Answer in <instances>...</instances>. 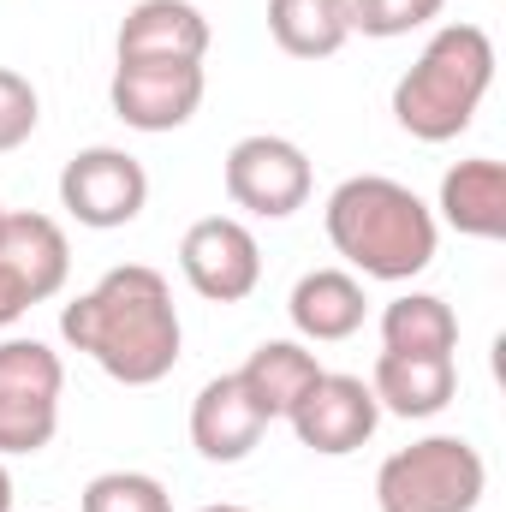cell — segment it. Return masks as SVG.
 Segmentation results:
<instances>
[{
  "label": "cell",
  "instance_id": "cell-1",
  "mask_svg": "<svg viewBox=\"0 0 506 512\" xmlns=\"http://www.w3.org/2000/svg\"><path fill=\"white\" fill-rule=\"evenodd\" d=\"M60 334L72 352H84L102 376L126 387H155L173 376L185 328L173 310V286L149 262L108 268L84 298L60 310Z\"/></svg>",
  "mask_w": 506,
  "mask_h": 512
},
{
  "label": "cell",
  "instance_id": "cell-2",
  "mask_svg": "<svg viewBox=\"0 0 506 512\" xmlns=\"http://www.w3.org/2000/svg\"><path fill=\"white\" fill-rule=\"evenodd\" d=\"M322 221H328V245L364 280H387V286L417 280L441 245L429 203L387 173H358V179L334 185Z\"/></svg>",
  "mask_w": 506,
  "mask_h": 512
},
{
  "label": "cell",
  "instance_id": "cell-3",
  "mask_svg": "<svg viewBox=\"0 0 506 512\" xmlns=\"http://www.w3.org/2000/svg\"><path fill=\"white\" fill-rule=\"evenodd\" d=\"M495 84V42L483 24H441L411 72L393 84V120L417 143H453Z\"/></svg>",
  "mask_w": 506,
  "mask_h": 512
},
{
  "label": "cell",
  "instance_id": "cell-4",
  "mask_svg": "<svg viewBox=\"0 0 506 512\" xmlns=\"http://www.w3.org/2000/svg\"><path fill=\"white\" fill-rule=\"evenodd\" d=\"M489 489V465L465 435H423L381 459L376 507L381 512H477Z\"/></svg>",
  "mask_w": 506,
  "mask_h": 512
},
{
  "label": "cell",
  "instance_id": "cell-5",
  "mask_svg": "<svg viewBox=\"0 0 506 512\" xmlns=\"http://www.w3.org/2000/svg\"><path fill=\"white\" fill-rule=\"evenodd\" d=\"M60 352L42 340H0V453H42L60 429Z\"/></svg>",
  "mask_w": 506,
  "mask_h": 512
},
{
  "label": "cell",
  "instance_id": "cell-6",
  "mask_svg": "<svg viewBox=\"0 0 506 512\" xmlns=\"http://www.w3.org/2000/svg\"><path fill=\"white\" fill-rule=\"evenodd\" d=\"M227 197L233 209H245L256 221H286L310 203V155L292 143V137H274V131H251L227 149Z\"/></svg>",
  "mask_w": 506,
  "mask_h": 512
},
{
  "label": "cell",
  "instance_id": "cell-7",
  "mask_svg": "<svg viewBox=\"0 0 506 512\" xmlns=\"http://www.w3.org/2000/svg\"><path fill=\"white\" fill-rule=\"evenodd\" d=\"M143 203H149V173L137 155L114 149V143H90L60 167V209L90 233L131 227L143 215Z\"/></svg>",
  "mask_w": 506,
  "mask_h": 512
},
{
  "label": "cell",
  "instance_id": "cell-8",
  "mask_svg": "<svg viewBox=\"0 0 506 512\" xmlns=\"http://www.w3.org/2000/svg\"><path fill=\"white\" fill-rule=\"evenodd\" d=\"M203 90H209L203 60H120L108 102H114V120L161 137V131L191 126V114L203 108Z\"/></svg>",
  "mask_w": 506,
  "mask_h": 512
},
{
  "label": "cell",
  "instance_id": "cell-9",
  "mask_svg": "<svg viewBox=\"0 0 506 512\" xmlns=\"http://www.w3.org/2000/svg\"><path fill=\"white\" fill-rule=\"evenodd\" d=\"M179 268L197 298L209 304H239L262 280V245L239 215H203L179 239Z\"/></svg>",
  "mask_w": 506,
  "mask_h": 512
},
{
  "label": "cell",
  "instance_id": "cell-10",
  "mask_svg": "<svg viewBox=\"0 0 506 512\" xmlns=\"http://www.w3.org/2000/svg\"><path fill=\"white\" fill-rule=\"evenodd\" d=\"M286 423H292V435L310 447V453H322V459H346V453H358L370 435H376L381 423V405L370 382L364 376H316L310 393L286 411Z\"/></svg>",
  "mask_w": 506,
  "mask_h": 512
},
{
  "label": "cell",
  "instance_id": "cell-11",
  "mask_svg": "<svg viewBox=\"0 0 506 512\" xmlns=\"http://www.w3.org/2000/svg\"><path fill=\"white\" fill-rule=\"evenodd\" d=\"M262 429H268V417L251 405V393L239 387V376H215V382H203V393L191 399V447L209 465L251 459Z\"/></svg>",
  "mask_w": 506,
  "mask_h": 512
},
{
  "label": "cell",
  "instance_id": "cell-12",
  "mask_svg": "<svg viewBox=\"0 0 506 512\" xmlns=\"http://www.w3.org/2000/svg\"><path fill=\"white\" fill-rule=\"evenodd\" d=\"M364 280L352 274V268H310L298 286H292V298H286V316H292V328L304 334V340H316V346H334V340H352L358 328H364Z\"/></svg>",
  "mask_w": 506,
  "mask_h": 512
},
{
  "label": "cell",
  "instance_id": "cell-13",
  "mask_svg": "<svg viewBox=\"0 0 506 512\" xmlns=\"http://www.w3.org/2000/svg\"><path fill=\"white\" fill-rule=\"evenodd\" d=\"M0 262H6V274L30 292V304H42V298H54L60 286H66V274H72V245H66V233H60V221L54 215H6L0 221Z\"/></svg>",
  "mask_w": 506,
  "mask_h": 512
},
{
  "label": "cell",
  "instance_id": "cell-14",
  "mask_svg": "<svg viewBox=\"0 0 506 512\" xmlns=\"http://www.w3.org/2000/svg\"><path fill=\"white\" fill-rule=\"evenodd\" d=\"M209 18L191 0H137L120 24V60H203Z\"/></svg>",
  "mask_w": 506,
  "mask_h": 512
},
{
  "label": "cell",
  "instance_id": "cell-15",
  "mask_svg": "<svg viewBox=\"0 0 506 512\" xmlns=\"http://www.w3.org/2000/svg\"><path fill=\"white\" fill-rule=\"evenodd\" d=\"M381 411L393 417H435L453 405L459 393V364L453 358H411V352H381L376 376H370Z\"/></svg>",
  "mask_w": 506,
  "mask_h": 512
},
{
  "label": "cell",
  "instance_id": "cell-16",
  "mask_svg": "<svg viewBox=\"0 0 506 512\" xmlns=\"http://www.w3.org/2000/svg\"><path fill=\"white\" fill-rule=\"evenodd\" d=\"M441 215L465 239H506V167L495 155H471L441 179Z\"/></svg>",
  "mask_w": 506,
  "mask_h": 512
},
{
  "label": "cell",
  "instance_id": "cell-17",
  "mask_svg": "<svg viewBox=\"0 0 506 512\" xmlns=\"http://www.w3.org/2000/svg\"><path fill=\"white\" fill-rule=\"evenodd\" d=\"M233 376L251 393L256 411L274 423V417H286V411L310 393V382L322 376V364H316V352L298 346V340H262L251 358H245V370H233Z\"/></svg>",
  "mask_w": 506,
  "mask_h": 512
},
{
  "label": "cell",
  "instance_id": "cell-18",
  "mask_svg": "<svg viewBox=\"0 0 506 512\" xmlns=\"http://www.w3.org/2000/svg\"><path fill=\"white\" fill-rule=\"evenodd\" d=\"M459 346V316L435 292H399L381 310V352H411V358H453Z\"/></svg>",
  "mask_w": 506,
  "mask_h": 512
},
{
  "label": "cell",
  "instance_id": "cell-19",
  "mask_svg": "<svg viewBox=\"0 0 506 512\" xmlns=\"http://www.w3.org/2000/svg\"><path fill=\"white\" fill-rule=\"evenodd\" d=\"M268 36L292 60H328L352 36V0H268Z\"/></svg>",
  "mask_w": 506,
  "mask_h": 512
},
{
  "label": "cell",
  "instance_id": "cell-20",
  "mask_svg": "<svg viewBox=\"0 0 506 512\" xmlns=\"http://www.w3.org/2000/svg\"><path fill=\"white\" fill-rule=\"evenodd\" d=\"M78 512H173V501L149 471H102L84 483Z\"/></svg>",
  "mask_w": 506,
  "mask_h": 512
},
{
  "label": "cell",
  "instance_id": "cell-21",
  "mask_svg": "<svg viewBox=\"0 0 506 512\" xmlns=\"http://www.w3.org/2000/svg\"><path fill=\"white\" fill-rule=\"evenodd\" d=\"M441 6L447 0H352V30H364L376 42H393V36H411L429 18H441Z\"/></svg>",
  "mask_w": 506,
  "mask_h": 512
},
{
  "label": "cell",
  "instance_id": "cell-22",
  "mask_svg": "<svg viewBox=\"0 0 506 512\" xmlns=\"http://www.w3.org/2000/svg\"><path fill=\"white\" fill-rule=\"evenodd\" d=\"M42 120V102H36V84L12 66H0V155H12L18 143H30V131Z\"/></svg>",
  "mask_w": 506,
  "mask_h": 512
},
{
  "label": "cell",
  "instance_id": "cell-23",
  "mask_svg": "<svg viewBox=\"0 0 506 512\" xmlns=\"http://www.w3.org/2000/svg\"><path fill=\"white\" fill-rule=\"evenodd\" d=\"M24 310H30V292H24V286L6 274V262H0V328H12Z\"/></svg>",
  "mask_w": 506,
  "mask_h": 512
},
{
  "label": "cell",
  "instance_id": "cell-24",
  "mask_svg": "<svg viewBox=\"0 0 506 512\" xmlns=\"http://www.w3.org/2000/svg\"><path fill=\"white\" fill-rule=\"evenodd\" d=\"M0 512H12V477H6V465H0Z\"/></svg>",
  "mask_w": 506,
  "mask_h": 512
},
{
  "label": "cell",
  "instance_id": "cell-25",
  "mask_svg": "<svg viewBox=\"0 0 506 512\" xmlns=\"http://www.w3.org/2000/svg\"><path fill=\"white\" fill-rule=\"evenodd\" d=\"M197 512H251V507H233V501H221V507H197Z\"/></svg>",
  "mask_w": 506,
  "mask_h": 512
},
{
  "label": "cell",
  "instance_id": "cell-26",
  "mask_svg": "<svg viewBox=\"0 0 506 512\" xmlns=\"http://www.w3.org/2000/svg\"><path fill=\"white\" fill-rule=\"evenodd\" d=\"M0 221H6V209H0Z\"/></svg>",
  "mask_w": 506,
  "mask_h": 512
}]
</instances>
